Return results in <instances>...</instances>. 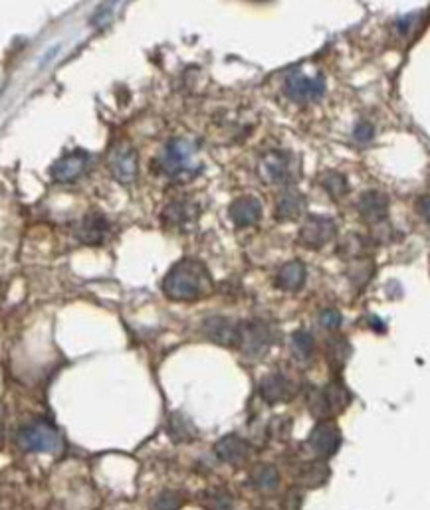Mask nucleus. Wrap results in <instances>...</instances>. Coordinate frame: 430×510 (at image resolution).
I'll return each mask as SVG.
<instances>
[{"label": "nucleus", "instance_id": "5701e85b", "mask_svg": "<svg viewBox=\"0 0 430 510\" xmlns=\"http://www.w3.org/2000/svg\"><path fill=\"white\" fill-rule=\"evenodd\" d=\"M320 182H321V186L326 188V192L333 200H339V198H343L349 192V182H347L346 177L341 175V172H336V170L323 172Z\"/></svg>", "mask_w": 430, "mask_h": 510}, {"label": "nucleus", "instance_id": "aec40b11", "mask_svg": "<svg viewBox=\"0 0 430 510\" xmlns=\"http://www.w3.org/2000/svg\"><path fill=\"white\" fill-rule=\"evenodd\" d=\"M305 277H308V272H305V265L298 259H294V262L284 264L280 267L278 275H276V285H278L282 291H300L305 283Z\"/></svg>", "mask_w": 430, "mask_h": 510}, {"label": "nucleus", "instance_id": "39448f33", "mask_svg": "<svg viewBox=\"0 0 430 510\" xmlns=\"http://www.w3.org/2000/svg\"><path fill=\"white\" fill-rule=\"evenodd\" d=\"M276 341V331L264 321H248L241 323V344L238 349L242 350L248 359H262L268 354L270 346Z\"/></svg>", "mask_w": 430, "mask_h": 510}, {"label": "nucleus", "instance_id": "7ed1b4c3", "mask_svg": "<svg viewBox=\"0 0 430 510\" xmlns=\"http://www.w3.org/2000/svg\"><path fill=\"white\" fill-rule=\"evenodd\" d=\"M16 444L24 451H32V454H62L64 451V439L60 431L48 421H32L26 423L16 433Z\"/></svg>", "mask_w": 430, "mask_h": 510}, {"label": "nucleus", "instance_id": "393cba45", "mask_svg": "<svg viewBox=\"0 0 430 510\" xmlns=\"http://www.w3.org/2000/svg\"><path fill=\"white\" fill-rule=\"evenodd\" d=\"M292 349H294L295 356H300V359H308V356H312V352H313L312 334H308L305 331L294 333V336H292Z\"/></svg>", "mask_w": 430, "mask_h": 510}, {"label": "nucleus", "instance_id": "2eb2a0df", "mask_svg": "<svg viewBox=\"0 0 430 510\" xmlns=\"http://www.w3.org/2000/svg\"><path fill=\"white\" fill-rule=\"evenodd\" d=\"M228 218L238 229L256 226L262 218V202L256 196H238L228 206Z\"/></svg>", "mask_w": 430, "mask_h": 510}, {"label": "nucleus", "instance_id": "bb28decb", "mask_svg": "<svg viewBox=\"0 0 430 510\" xmlns=\"http://www.w3.org/2000/svg\"><path fill=\"white\" fill-rule=\"evenodd\" d=\"M203 505L208 510H231L233 500H231V495L228 493H223V490H215V493H205Z\"/></svg>", "mask_w": 430, "mask_h": 510}, {"label": "nucleus", "instance_id": "4be33fe9", "mask_svg": "<svg viewBox=\"0 0 430 510\" xmlns=\"http://www.w3.org/2000/svg\"><path fill=\"white\" fill-rule=\"evenodd\" d=\"M250 479H252V485L258 487L260 490H272V488L278 487V483H280V473H278V469H276L274 465L262 463V465H256L252 469Z\"/></svg>", "mask_w": 430, "mask_h": 510}, {"label": "nucleus", "instance_id": "cd10ccee", "mask_svg": "<svg viewBox=\"0 0 430 510\" xmlns=\"http://www.w3.org/2000/svg\"><path fill=\"white\" fill-rule=\"evenodd\" d=\"M347 356H349V344L346 341L338 339L329 344V360L336 362L338 367H341V364L347 360Z\"/></svg>", "mask_w": 430, "mask_h": 510}, {"label": "nucleus", "instance_id": "4468645a", "mask_svg": "<svg viewBox=\"0 0 430 510\" xmlns=\"http://www.w3.org/2000/svg\"><path fill=\"white\" fill-rule=\"evenodd\" d=\"M90 165V155L85 151H72L64 155L50 167V177L56 182H74L78 180Z\"/></svg>", "mask_w": 430, "mask_h": 510}, {"label": "nucleus", "instance_id": "6ab92c4d", "mask_svg": "<svg viewBox=\"0 0 430 510\" xmlns=\"http://www.w3.org/2000/svg\"><path fill=\"white\" fill-rule=\"evenodd\" d=\"M305 210V198L298 190H284L276 200V220L280 222H294L298 220Z\"/></svg>", "mask_w": 430, "mask_h": 510}, {"label": "nucleus", "instance_id": "f257e3e1", "mask_svg": "<svg viewBox=\"0 0 430 510\" xmlns=\"http://www.w3.org/2000/svg\"><path fill=\"white\" fill-rule=\"evenodd\" d=\"M163 293L171 301L195 303L215 293V279L200 259L183 257L165 275Z\"/></svg>", "mask_w": 430, "mask_h": 510}, {"label": "nucleus", "instance_id": "9d476101", "mask_svg": "<svg viewBox=\"0 0 430 510\" xmlns=\"http://www.w3.org/2000/svg\"><path fill=\"white\" fill-rule=\"evenodd\" d=\"M108 167L111 177L121 185H131L137 178L139 172V157L137 151L131 149L129 144H118L113 147L108 157Z\"/></svg>", "mask_w": 430, "mask_h": 510}, {"label": "nucleus", "instance_id": "f03ea898", "mask_svg": "<svg viewBox=\"0 0 430 510\" xmlns=\"http://www.w3.org/2000/svg\"><path fill=\"white\" fill-rule=\"evenodd\" d=\"M151 170H155L157 175H163L169 178L197 175L200 167L195 165L193 143L183 137L171 139L163 147V151L159 152V157L155 160H151Z\"/></svg>", "mask_w": 430, "mask_h": 510}, {"label": "nucleus", "instance_id": "ddd939ff", "mask_svg": "<svg viewBox=\"0 0 430 510\" xmlns=\"http://www.w3.org/2000/svg\"><path fill=\"white\" fill-rule=\"evenodd\" d=\"M203 333L208 341L221 346L238 349V344H241V323H234L233 319H226V316H210L203 324Z\"/></svg>", "mask_w": 430, "mask_h": 510}, {"label": "nucleus", "instance_id": "f8f14e48", "mask_svg": "<svg viewBox=\"0 0 430 510\" xmlns=\"http://www.w3.org/2000/svg\"><path fill=\"white\" fill-rule=\"evenodd\" d=\"M308 445L313 454L321 459H328L333 454H338V449L341 445V433L336 423L320 421L310 433Z\"/></svg>", "mask_w": 430, "mask_h": 510}, {"label": "nucleus", "instance_id": "6e6552de", "mask_svg": "<svg viewBox=\"0 0 430 510\" xmlns=\"http://www.w3.org/2000/svg\"><path fill=\"white\" fill-rule=\"evenodd\" d=\"M349 402H351L349 392L339 382H331L329 386H326L323 390H313L308 400L312 413L318 418H326L343 411L349 406Z\"/></svg>", "mask_w": 430, "mask_h": 510}, {"label": "nucleus", "instance_id": "a211bd4d", "mask_svg": "<svg viewBox=\"0 0 430 510\" xmlns=\"http://www.w3.org/2000/svg\"><path fill=\"white\" fill-rule=\"evenodd\" d=\"M215 454L228 465H242L250 457V445L238 436H224L215 445Z\"/></svg>", "mask_w": 430, "mask_h": 510}, {"label": "nucleus", "instance_id": "a878e982", "mask_svg": "<svg viewBox=\"0 0 430 510\" xmlns=\"http://www.w3.org/2000/svg\"><path fill=\"white\" fill-rule=\"evenodd\" d=\"M329 475V469L323 463H312L303 473V483L308 487H320L326 483V479Z\"/></svg>", "mask_w": 430, "mask_h": 510}, {"label": "nucleus", "instance_id": "dca6fc26", "mask_svg": "<svg viewBox=\"0 0 430 510\" xmlns=\"http://www.w3.org/2000/svg\"><path fill=\"white\" fill-rule=\"evenodd\" d=\"M295 384L282 372H272L260 380V393L268 403L290 402L295 396Z\"/></svg>", "mask_w": 430, "mask_h": 510}, {"label": "nucleus", "instance_id": "b1692460", "mask_svg": "<svg viewBox=\"0 0 430 510\" xmlns=\"http://www.w3.org/2000/svg\"><path fill=\"white\" fill-rule=\"evenodd\" d=\"M180 506H183V497L175 490H163L153 500L151 510H179Z\"/></svg>", "mask_w": 430, "mask_h": 510}, {"label": "nucleus", "instance_id": "f3484780", "mask_svg": "<svg viewBox=\"0 0 430 510\" xmlns=\"http://www.w3.org/2000/svg\"><path fill=\"white\" fill-rule=\"evenodd\" d=\"M359 214L369 224H381L389 216V198L383 192L369 190L359 198Z\"/></svg>", "mask_w": 430, "mask_h": 510}, {"label": "nucleus", "instance_id": "20e7f679", "mask_svg": "<svg viewBox=\"0 0 430 510\" xmlns=\"http://www.w3.org/2000/svg\"><path fill=\"white\" fill-rule=\"evenodd\" d=\"M295 157L288 151L272 149L258 160V175L266 185H292L295 180Z\"/></svg>", "mask_w": 430, "mask_h": 510}, {"label": "nucleus", "instance_id": "c756f323", "mask_svg": "<svg viewBox=\"0 0 430 510\" xmlns=\"http://www.w3.org/2000/svg\"><path fill=\"white\" fill-rule=\"evenodd\" d=\"M355 137H357L359 141H369V139L373 137V125H371V123H361V125H357Z\"/></svg>", "mask_w": 430, "mask_h": 510}, {"label": "nucleus", "instance_id": "9b49d317", "mask_svg": "<svg viewBox=\"0 0 430 510\" xmlns=\"http://www.w3.org/2000/svg\"><path fill=\"white\" fill-rule=\"evenodd\" d=\"M74 234L83 246H101L108 242L111 234V224L100 210H92L80 220Z\"/></svg>", "mask_w": 430, "mask_h": 510}, {"label": "nucleus", "instance_id": "c85d7f7f", "mask_svg": "<svg viewBox=\"0 0 430 510\" xmlns=\"http://www.w3.org/2000/svg\"><path fill=\"white\" fill-rule=\"evenodd\" d=\"M320 321H321V326H326V329H338V326L341 324V315L338 311L328 309L321 313Z\"/></svg>", "mask_w": 430, "mask_h": 510}, {"label": "nucleus", "instance_id": "412c9836", "mask_svg": "<svg viewBox=\"0 0 430 510\" xmlns=\"http://www.w3.org/2000/svg\"><path fill=\"white\" fill-rule=\"evenodd\" d=\"M167 433L171 436V439L177 441V444H187V441H193L195 439V428L193 423H190L183 413H173L169 419V426H167Z\"/></svg>", "mask_w": 430, "mask_h": 510}, {"label": "nucleus", "instance_id": "0eeeda50", "mask_svg": "<svg viewBox=\"0 0 430 510\" xmlns=\"http://www.w3.org/2000/svg\"><path fill=\"white\" fill-rule=\"evenodd\" d=\"M284 93L294 103H312L318 101L326 93V80L321 73L308 75L303 72H292L284 82Z\"/></svg>", "mask_w": 430, "mask_h": 510}, {"label": "nucleus", "instance_id": "423d86ee", "mask_svg": "<svg viewBox=\"0 0 430 510\" xmlns=\"http://www.w3.org/2000/svg\"><path fill=\"white\" fill-rule=\"evenodd\" d=\"M200 218V204L193 198L171 200L161 212V224L175 232H190Z\"/></svg>", "mask_w": 430, "mask_h": 510}, {"label": "nucleus", "instance_id": "1a4fd4ad", "mask_svg": "<svg viewBox=\"0 0 430 510\" xmlns=\"http://www.w3.org/2000/svg\"><path fill=\"white\" fill-rule=\"evenodd\" d=\"M338 236V226L331 218L310 216L300 228V244L308 249H321Z\"/></svg>", "mask_w": 430, "mask_h": 510}, {"label": "nucleus", "instance_id": "7c9ffc66", "mask_svg": "<svg viewBox=\"0 0 430 510\" xmlns=\"http://www.w3.org/2000/svg\"><path fill=\"white\" fill-rule=\"evenodd\" d=\"M417 210H418L420 216L430 220V198H420L418 204H417Z\"/></svg>", "mask_w": 430, "mask_h": 510}]
</instances>
